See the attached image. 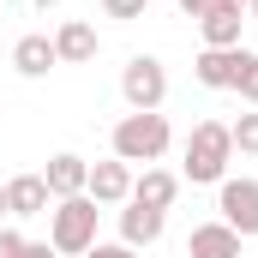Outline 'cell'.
<instances>
[{
  "label": "cell",
  "instance_id": "7",
  "mask_svg": "<svg viewBox=\"0 0 258 258\" xmlns=\"http://www.w3.org/2000/svg\"><path fill=\"white\" fill-rule=\"evenodd\" d=\"M96 48H102V36H96V24H84V18H66L60 30H54V60L60 66H90Z\"/></svg>",
  "mask_w": 258,
  "mask_h": 258
},
{
  "label": "cell",
  "instance_id": "1",
  "mask_svg": "<svg viewBox=\"0 0 258 258\" xmlns=\"http://www.w3.org/2000/svg\"><path fill=\"white\" fill-rule=\"evenodd\" d=\"M228 162H234V132H228V120H198L192 138H186L180 180H192V186H222V180H228Z\"/></svg>",
  "mask_w": 258,
  "mask_h": 258
},
{
  "label": "cell",
  "instance_id": "10",
  "mask_svg": "<svg viewBox=\"0 0 258 258\" xmlns=\"http://www.w3.org/2000/svg\"><path fill=\"white\" fill-rule=\"evenodd\" d=\"M54 66H60V60H54V36L30 30V36L12 42V72H18V78H48Z\"/></svg>",
  "mask_w": 258,
  "mask_h": 258
},
{
  "label": "cell",
  "instance_id": "12",
  "mask_svg": "<svg viewBox=\"0 0 258 258\" xmlns=\"http://www.w3.org/2000/svg\"><path fill=\"white\" fill-rule=\"evenodd\" d=\"M42 180H48V198H78L84 180H90V162H84L78 150H60V156H48Z\"/></svg>",
  "mask_w": 258,
  "mask_h": 258
},
{
  "label": "cell",
  "instance_id": "11",
  "mask_svg": "<svg viewBox=\"0 0 258 258\" xmlns=\"http://www.w3.org/2000/svg\"><path fill=\"white\" fill-rule=\"evenodd\" d=\"M174 198H180V174H168V168H144V174H132V204H150V210H174Z\"/></svg>",
  "mask_w": 258,
  "mask_h": 258
},
{
  "label": "cell",
  "instance_id": "14",
  "mask_svg": "<svg viewBox=\"0 0 258 258\" xmlns=\"http://www.w3.org/2000/svg\"><path fill=\"white\" fill-rule=\"evenodd\" d=\"M186 258H240V234L228 222H198L186 234Z\"/></svg>",
  "mask_w": 258,
  "mask_h": 258
},
{
  "label": "cell",
  "instance_id": "13",
  "mask_svg": "<svg viewBox=\"0 0 258 258\" xmlns=\"http://www.w3.org/2000/svg\"><path fill=\"white\" fill-rule=\"evenodd\" d=\"M192 78L204 90H234V78H240V48H204L192 60Z\"/></svg>",
  "mask_w": 258,
  "mask_h": 258
},
{
  "label": "cell",
  "instance_id": "27",
  "mask_svg": "<svg viewBox=\"0 0 258 258\" xmlns=\"http://www.w3.org/2000/svg\"><path fill=\"white\" fill-rule=\"evenodd\" d=\"M0 6H6V0H0Z\"/></svg>",
  "mask_w": 258,
  "mask_h": 258
},
{
  "label": "cell",
  "instance_id": "4",
  "mask_svg": "<svg viewBox=\"0 0 258 258\" xmlns=\"http://www.w3.org/2000/svg\"><path fill=\"white\" fill-rule=\"evenodd\" d=\"M120 96H126V108H138V114L162 108L168 102V66L156 60V54H132L120 66Z\"/></svg>",
  "mask_w": 258,
  "mask_h": 258
},
{
  "label": "cell",
  "instance_id": "21",
  "mask_svg": "<svg viewBox=\"0 0 258 258\" xmlns=\"http://www.w3.org/2000/svg\"><path fill=\"white\" fill-rule=\"evenodd\" d=\"M18 258H60V252H54L48 240H24V252H18Z\"/></svg>",
  "mask_w": 258,
  "mask_h": 258
},
{
  "label": "cell",
  "instance_id": "20",
  "mask_svg": "<svg viewBox=\"0 0 258 258\" xmlns=\"http://www.w3.org/2000/svg\"><path fill=\"white\" fill-rule=\"evenodd\" d=\"M24 252V234L18 228H0V258H18Z\"/></svg>",
  "mask_w": 258,
  "mask_h": 258
},
{
  "label": "cell",
  "instance_id": "18",
  "mask_svg": "<svg viewBox=\"0 0 258 258\" xmlns=\"http://www.w3.org/2000/svg\"><path fill=\"white\" fill-rule=\"evenodd\" d=\"M144 12H150V0H102V18H120V24L144 18Z\"/></svg>",
  "mask_w": 258,
  "mask_h": 258
},
{
  "label": "cell",
  "instance_id": "17",
  "mask_svg": "<svg viewBox=\"0 0 258 258\" xmlns=\"http://www.w3.org/2000/svg\"><path fill=\"white\" fill-rule=\"evenodd\" d=\"M228 132H234V150H240V156H258V108H252V114H240Z\"/></svg>",
  "mask_w": 258,
  "mask_h": 258
},
{
  "label": "cell",
  "instance_id": "6",
  "mask_svg": "<svg viewBox=\"0 0 258 258\" xmlns=\"http://www.w3.org/2000/svg\"><path fill=\"white\" fill-rule=\"evenodd\" d=\"M84 192L96 198L102 210H120L132 198V162H120V156H108V162H90V180H84Z\"/></svg>",
  "mask_w": 258,
  "mask_h": 258
},
{
  "label": "cell",
  "instance_id": "22",
  "mask_svg": "<svg viewBox=\"0 0 258 258\" xmlns=\"http://www.w3.org/2000/svg\"><path fill=\"white\" fill-rule=\"evenodd\" d=\"M180 12H186V18H204V12H210V0H180Z\"/></svg>",
  "mask_w": 258,
  "mask_h": 258
},
{
  "label": "cell",
  "instance_id": "26",
  "mask_svg": "<svg viewBox=\"0 0 258 258\" xmlns=\"http://www.w3.org/2000/svg\"><path fill=\"white\" fill-rule=\"evenodd\" d=\"M246 12H252V18H258V0H246Z\"/></svg>",
  "mask_w": 258,
  "mask_h": 258
},
{
  "label": "cell",
  "instance_id": "25",
  "mask_svg": "<svg viewBox=\"0 0 258 258\" xmlns=\"http://www.w3.org/2000/svg\"><path fill=\"white\" fill-rule=\"evenodd\" d=\"M0 216H6V186H0Z\"/></svg>",
  "mask_w": 258,
  "mask_h": 258
},
{
  "label": "cell",
  "instance_id": "24",
  "mask_svg": "<svg viewBox=\"0 0 258 258\" xmlns=\"http://www.w3.org/2000/svg\"><path fill=\"white\" fill-rule=\"evenodd\" d=\"M30 6H36V12H48V6H60V0H30Z\"/></svg>",
  "mask_w": 258,
  "mask_h": 258
},
{
  "label": "cell",
  "instance_id": "23",
  "mask_svg": "<svg viewBox=\"0 0 258 258\" xmlns=\"http://www.w3.org/2000/svg\"><path fill=\"white\" fill-rule=\"evenodd\" d=\"M210 6H222V12H246V0H210Z\"/></svg>",
  "mask_w": 258,
  "mask_h": 258
},
{
  "label": "cell",
  "instance_id": "3",
  "mask_svg": "<svg viewBox=\"0 0 258 258\" xmlns=\"http://www.w3.org/2000/svg\"><path fill=\"white\" fill-rule=\"evenodd\" d=\"M96 216H102V204L90 192L78 198H54V210H48V246L60 258H84L96 246Z\"/></svg>",
  "mask_w": 258,
  "mask_h": 258
},
{
  "label": "cell",
  "instance_id": "16",
  "mask_svg": "<svg viewBox=\"0 0 258 258\" xmlns=\"http://www.w3.org/2000/svg\"><path fill=\"white\" fill-rule=\"evenodd\" d=\"M234 96L258 108V54H252V48H240V78H234Z\"/></svg>",
  "mask_w": 258,
  "mask_h": 258
},
{
  "label": "cell",
  "instance_id": "2",
  "mask_svg": "<svg viewBox=\"0 0 258 258\" xmlns=\"http://www.w3.org/2000/svg\"><path fill=\"white\" fill-rule=\"evenodd\" d=\"M108 144H114V156H120V162H144V168H150V162H162V156H168L174 126H168V114H162V108H150V114H138V108H132V114L114 120V138H108Z\"/></svg>",
  "mask_w": 258,
  "mask_h": 258
},
{
  "label": "cell",
  "instance_id": "5",
  "mask_svg": "<svg viewBox=\"0 0 258 258\" xmlns=\"http://www.w3.org/2000/svg\"><path fill=\"white\" fill-rule=\"evenodd\" d=\"M216 210H222L216 222H228L240 240H258V180L252 174H240V180L228 174V180L216 186Z\"/></svg>",
  "mask_w": 258,
  "mask_h": 258
},
{
  "label": "cell",
  "instance_id": "19",
  "mask_svg": "<svg viewBox=\"0 0 258 258\" xmlns=\"http://www.w3.org/2000/svg\"><path fill=\"white\" fill-rule=\"evenodd\" d=\"M84 258H138V252H132V246H120V240H96Z\"/></svg>",
  "mask_w": 258,
  "mask_h": 258
},
{
  "label": "cell",
  "instance_id": "8",
  "mask_svg": "<svg viewBox=\"0 0 258 258\" xmlns=\"http://www.w3.org/2000/svg\"><path fill=\"white\" fill-rule=\"evenodd\" d=\"M162 210H150V204H120V246H132V252H144V246H156L162 240Z\"/></svg>",
  "mask_w": 258,
  "mask_h": 258
},
{
  "label": "cell",
  "instance_id": "9",
  "mask_svg": "<svg viewBox=\"0 0 258 258\" xmlns=\"http://www.w3.org/2000/svg\"><path fill=\"white\" fill-rule=\"evenodd\" d=\"M48 204L54 198H48V180L42 174H12L6 180V216H18V222L24 216H48Z\"/></svg>",
  "mask_w": 258,
  "mask_h": 258
},
{
  "label": "cell",
  "instance_id": "15",
  "mask_svg": "<svg viewBox=\"0 0 258 258\" xmlns=\"http://www.w3.org/2000/svg\"><path fill=\"white\" fill-rule=\"evenodd\" d=\"M240 12H222V6H210L204 18H198V36H204V48H240Z\"/></svg>",
  "mask_w": 258,
  "mask_h": 258
}]
</instances>
